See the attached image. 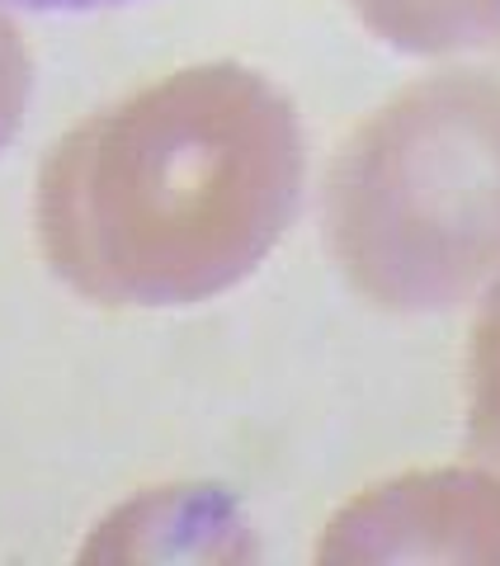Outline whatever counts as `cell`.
Here are the masks:
<instances>
[{
    "instance_id": "9c48e42d",
    "label": "cell",
    "mask_w": 500,
    "mask_h": 566,
    "mask_svg": "<svg viewBox=\"0 0 500 566\" xmlns=\"http://www.w3.org/2000/svg\"><path fill=\"white\" fill-rule=\"evenodd\" d=\"M496 48H500V39H496Z\"/></svg>"
},
{
    "instance_id": "5b68a950",
    "label": "cell",
    "mask_w": 500,
    "mask_h": 566,
    "mask_svg": "<svg viewBox=\"0 0 500 566\" xmlns=\"http://www.w3.org/2000/svg\"><path fill=\"white\" fill-rule=\"evenodd\" d=\"M350 10L383 48L406 57H454L500 39V0H350Z\"/></svg>"
},
{
    "instance_id": "7a4b0ae2",
    "label": "cell",
    "mask_w": 500,
    "mask_h": 566,
    "mask_svg": "<svg viewBox=\"0 0 500 566\" xmlns=\"http://www.w3.org/2000/svg\"><path fill=\"white\" fill-rule=\"evenodd\" d=\"M321 237L354 297L439 316L500 279V76L449 66L354 128L321 189Z\"/></svg>"
},
{
    "instance_id": "ba28073f",
    "label": "cell",
    "mask_w": 500,
    "mask_h": 566,
    "mask_svg": "<svg viewBox=\"0 0 500 566\" xmlns=\"http://www.w3.org/2000/svg\"><path fill=\"white\" fill-rule=\"evenodd\" d=\"M14 10H39V14H81V10H118V6H133V0H6Z\"/></svg>"
},
{
    "instance_id": "277c9868",
    "label": "cell",
    "mask_w": 500,
    "mask_h": 566,
    "mask_svg": "<svg viewBox=\"0 0 500 566\" xmlns=\"http://www.w3.org/2000/svg\"><path fill=\"white\" fill-rule=\"evenodd\" d=\"M85 566H133V562H199V566H246L260 562L256 524L227 486L212 482H166L128 495L81 543Z\"/></svg>"
},
{
    "instance_id": "3957f363",
    "label": "cell",
    "mask_w": 500,
    "mask_h": 566,
    "mask_svg": "<svg viewBox=\"0 0 500 566\" xmlns=\"http://www.w3.org/2000/svg\"><path fill=\"white\" fill-rule=\"evenodd\" d=\"M312 557L321 566H500V476L468 458L387 476L335 510Z\"/></svg>"
},
{
    "instance_id": "52a82bcc",
    "label": "cell",
    "mask_w": 500,
    "mask_h": 566,
    "mask_svg": "<svg viewBox=\"0 0 500 566\" xmlns=\"http://www.w3.org/2000/svg\"><path fill=\"white\" fill-rule=\"evenodd\" d=\"M33 104V48L20 24L0 10V156L20 137Z\"/></svg>"
},
{
    "instance_id": "8992f818",
    "label": "cell",
    "mask_w": 500,
    "mask_h": 566,
    "mask_svg": "<svg viewBox=\"0 0 500 566\" xmlns=\"http://www.w3.org/2000/svg\"><path fill=\"white\" fill-rule=\"evenodd\" d=\"M462 458L500 476V279L481 293L462 354Z\"/></svg>"
},
{
    "instance_id": "6da1fadb",
    "label": "cell",
    "mask_w": 500,
    "mask_h": 566,
    "mask_svg": "<svg viewBox=\"0 0 500 566\" xmlns=\"http://www.w3.org/2000/svg\"><path fill=\"white\" fill-rule=\"evenodd\" d=\"M308 189L283 85L199 62L85 114L48 147L33 232L58 283L114 312L194 307L274 255Z\"/></svg>"
}]
</instances>
